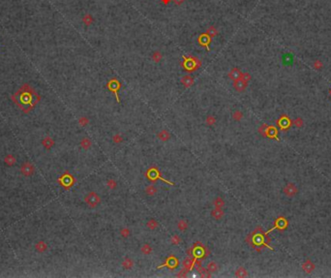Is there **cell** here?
<instances>
[{
	"label": "cell",
	"instance_id": "obj_39",
	"mask_svg": "<svg viewBox=\"0 0 331 278\" xmlns=\"http://www.w3.org/2000/svg\"><path fill=\"white\" fill-rule=\"evenodd\" d=\"M205 123L207 124L208 126H213L216 124V118H215L214 116H212V115H208L205 119Z\"/></svg>",
	"mask_w": 331,
	"mask_h": 278
},
{
	"label": "cell",
	"instance_id": "obj_11",
	"mask_svg": "<svg viewBox=\"0 0 331 278\" xmlns=\"http://www.w3.org/2000/svg\"><path fill=\"white\" fill-rule=\"evenodd\" d=\"M247 85H248V82H245L244 80H242L241 78L239 80H236L233 82V87H234L235 90L238 91V92H242V91L245 90Z\"/></svg>",
	"mask_w": 331,
	"mask_h": 278
},
{
	"label": "cell",
	"instance_id": "obj_50",
	"mask_svg": "<svg viewBox=\"0 0 331 278\" xmlns=\"http://www.w3.org/2000/svg\"><path fill=\"white\" fill-rule=\"evenodd\" d=\"M161 1L164 5H168V4H170V2L171 1V0H161Z\"/></svg>",
	"mask_w": 331,
	"mask_h": 278
},
{
	"label": "cell",
	"instance_id": "obj_49",
	"mask_svg": "<svg viewBox=\"0 0 331 278\" xmlns=\"http://www.w3.org/2000/svg\"><path fill=\"white\" fill-rule=\"evenodd\" d=\"M173 3L177 6H180L181 4L184 3V0H173Z\"/></svg>",
	"mask_w": 331,
	"mask_h": 278
},
{
	"label": "cell",
	"instance_id": "obj_48",
	"mask_svg": "<svg viewBox=\"0 0 331 278\" xmlns=\"http://www.w3.org/2000/svg\"><path fill=\"white\" fill-rule=\"evenodd\" d=\"M187 273H188V270L183 268V269H181V270H180V272L176 275V276L177 277H185L186 275H187Z\"/></svg>",
	"mask_w": 331,
	"mask_h": 278
},
{
	"label": "cell",
	"instance_id": "obj_2",
	"mask_svg": "<svg viewBox=\"0 0 331 278\" xmlns=\"http://www.w3.org/2000/svg\"><path fill=\"white\" fill-rule=\"evenodd\" d=\"M182 58L183 61L181 63V66L188 73H193L202 66V61L194 55H183Z\"/></svg>",
	"mask_w": 331,
	"mask_h": 278
},
{
	"label": "cell",
	"instance_id": "obj_36",
	"mask_svg": "<svg viewBox=\"0 0 331 278\" xmlns=\"http://www.w3.org/2000/svg\"><path fill=\"white\" fill-rule=\"evenodd\" d=\"M162 57H163V55H162V53H160V51H154L153 53V54H152V60L154 62H156V63H158V62H160L162 60Z\"/></svg>",
	"mask_w": 331,
	"mask_h": 278
},
{
	"label": "cell",
	"instance_id": "obj_19",
	"mask_svg": "<svg viewBox=\"0 0 331 278\" xmlns=\"http://www.w3.org/2000/svg\"><path fill=\"white\" fill-rule=\"evenodd\" d=\"M35 249H36L38 253H44L48 249V245H46V243L44 240H40V241H38L35 244Z\"/></svg>",
	"mask_w": 331,
	"mask_h": 278
},
{
	"label": "cell",
	"instance_id": "obj_40",
	"mask_svg": "<svg viewBox=\"0 0 331 278\" xmlns=\"http://www.w3.org/2000/svg\"><path fill=\"white\" fill-rule=\"evenodd\" d=\"M88 123H89V119L86 116H81L78 118V124H80V126L85 127Z\"/></svg>",
	"mask_w": 331,
	"mask_h": 278
},
{
	"label": "cell",
	"instance_id": "obj_9",
	"mask_svg": "<svg viewBox=\"0 0 331 278\" xmlns=\"http://www.w3.org/2000/svg\"><path fill=\"white\" fill-rule=\"evenodd\" d=\"M177 266H178V260H177L174 256H170V257L168 258L164 265L158 266V268H163V266H168V268L174 269V268H177Z\"/></svg>",
	"mask_w": 331,
	"mask_h": 278
},
{
	"label": "cell",
	"instance_id": "obj_42",
	"mask_svg": "<svg viewBox=\"0 0 331 278\" xmlns=\"http://www.w3.org/2000/svg\"><path fill=\"white\" fill-rule=\"evenodd\" d=\"M170 241H171V243H172L173 245H178L179 243L181 242V238H180V237L177 236V234H174V236H171Z\"/></svg>",
	"mask_w": 331,
	"mask_h": 278
},
{
	"label": "cell",
	"instance_id": "obj_37",
	"mask_svg": "<svg viewBox=\"0 0 331 278\" xmlns=\"http://www.w3.org/2000/svg\"><path fill=\"white\" fill-rule=\"evenodd\" d=\"M207 269L211 273H214V272H216L218 270V265L215 262H210L207 266Z\"/></svg>",
	"mask_w": 331,
	"mask_h": 278
},
{
	"label": "cell",
	"instance_id": "obj_45",
	"mask_svg": "<svg viewBox=\"0 0 331 278\" xmlns=\"http://www.w3.org/2000/svg\"><path fill=\"white\" fill-rule=\"evenodd\" d=\"M293 124H294L296 127H298V128H299V127H301L302 125H303V120H302L300 117H297L294 121H293Z\"/></svg>",
	"mask_w": 331,
	"mask_h": 278
},
{
	"label": "cell",
	"instance_id": "obj_23",
	"mask_svg": "<svg viewBox=\"0 0 331 278\" xmlns=\"http://www.w3.org/2000/svg\"><path fill=\"white\" fill-rule=\"evenodd\" d=\"M133 266H134V262L130 258H125L124 261L122 262V266H123L125 269H131L133 268Z\"/></svg>",
	"mask_w": 331,
	"mask_h": 278
},
{
	"label": "cell",
	"instance_id": "obj_35",
	"mask_svg": "<svg viewBox=\"0 0 331 278\" xmlns=\"http://www.w3.org/2000/svg\"><path fill=\"white\" fill-rule=\"evenodd\" d=\"M276 134H277V131H276V129L274 128V127H272V126L267 127L265 136H268V137H270V138H273V137H276Z\"/></svg>",
	"mask_w": 331,
	"mask_h": 278
},
{
	"label": "cell",
	"instance_id": "obj_8",
	"mask_svg": "<svg viewBox=\"0 0 331 278\" xmlns=\"http://www.w3.org/2000/svg\"><path fill=\"white\" fill-rule=\"evenodd\" d=\"M197 43L199 44V46L205 48L206 51H210V48H209V45L211 43V38L210 36L208 35L207 33H202L197 38Z\"/></svg>",
	"mask_w": 331,
	"mask_h": 278
},
{
	"label": "cell",
	"instance_id": "obj_6",
	"mask_svg": "<svg viewBox=\"0 0 331 278\" xmlns=\"http://www.w3.org/2000/svg\"><path fill=\"white\" fill-rule=\"evenodd\" d=\"M84 202L88 205L89 207L95 208L97 205L101 202V199L97 193L95 192H89L87 195L84 197Z\"/></svg>",
	"mask_w": 331,
	"mask_h": 278
},
{
	"label": "cell",
	"instance_id": "obj_21",
	"mask_svg": "<svg viewBox=\"0 0 331 278\" xmlns=\"http://www.w3.org/2000/svg\"><path fill=\"white\" fill-rule=\"evenodd\" d=\"M92 146V141L89 138H83L82 140L80 141V146L82 147L84 150L89 149Z\"/></svg>",
	"mask_w": 331,
	"mask_h": 278
},
{
	"label": "cell",
	"instance_id": "obj_33",
	"mask_svg": "<svg viewBox=\"0 0 331 278\" xmlns=\"http://www.w3.org/2000/svg\"><path fill=\"white\" fill-rule=\"evenodd\" d=\"M82 22L84 24L86 25V26H89V25H91L93 24V18L91 15H89V14H87L82 18Z\"/></svg>",
	"mask_w": 331,
	"mask_h": 278
},
{
	"label": "cell",
	"instance_id": "obj_30",
	"mask_svg": "<svg viewBox=\"0 0 331 278\" xmlns=\"http://www.w3.org/2000/svg\"><path fill=\"white\" fill-rule=\"evenodd\" d=\"M146 226H147V228H148V229H150V230H156V229L158 228L159 224H158V222H157L156 220L150 219L149 221H147Z\"/></svg>",
	"mask_w": 331,
	"mask_h": 278
},
{
	"label": "cell",
	"instance_id": "obj_15",
	"mask_svg": "<svg viewBox=\"0 0 331 278\" xmlns=\"http://www.w3.org/2000/svg\"><path fill=\"white\" fill-rule=\"evenodd\" d=\"M195 260H196V258H190V257H187L186 259L183 261V268L185 269H187V270H191L192 268H194V263H195Z\"/></svg>",
	"mask_w": 331,
	"mask_h": 278
},
{
	"label": "cell",
	"instance_id": "obj_18",
	"mask_svg": "<svg viewBox=\"0 0 331 278\" xmlns=\"http://www.w3.org/2000/svg\"><path fill=\"white\" fill-rule=\"evenodd\" d=\"M211 215L213 216V218H214V219L220 220V219H222V218H223L224 215H225V212H224V210L222 209V208L215 207V209L212 210Z\"/></svg>",
	"mask_w": 331,
	"mask_h": 278
},
{
	"label": "cell",
	"instance_id": "obj_28",
	"mask_svg": "<svg viewBox=\"0 0 331 278\" xmlns=\"http://www.w3.org/2000/svg\"><path fill=\"white\" fill-rule=\"evenodd\" d=\"M206 33L210 36V38H214V37H216L218 35V30L216 29V27L212 25V26L208 27V29L206 30Z\"/></svg>",
	"mask_w": 331,
	"mask_h": 278
},
{
	"label": "cell",
	"instance_id": "obj_44",
	"mask_svg": "<svg viewBox=\"0 0 331 278\" xmlns=\"http://www.w3.org/2000/svg\"><path fill=\"white\" fill-rule=\"evenodd\" d=\"M130 233H131V232H130V230L128 228H123V229H121V230H120L121 236L125 237V238L130 236Z\"/></svg>",
	"mask_w": 331,
	"mask_h": 278
},
{
	"label": "cell",
	"instance_id": "obj_3",
	"mask_svg": "<svg viewBox=\"0 0 331 278\" xmlns=\"http://www.w3.org/2000/svg\"><path fill=\"white\" fill-rule=\"evenodd\" d=\"M75 179L69 172H65L62 175L58 178V183L62 186L65 190H69L73 185L75 184Z\"/></svg>",
	"mask_w": 331,
	"mask_h": 278
},
{
	"label": "cell",
	"instance_id": "obj_17",
	"mask_svg": "<svg viewBox=\"0 0 331 278\" xmlns=\"http://www.w3.org/2000/svg\"><path fill=\"white\" fill-rule=\"evenodd\" d=\"M16 162H17V158L15 157L13 154H7V155L5 156L4 163H5L6 166L12 167V166H14V165L16 164Z\"/></svg>",
	"mask_w": 331,
	"mask_h": 278
},
{
	"label": "cell",
	"instance_id": "obj_1",
	"mask_svg": "<svg viewBox=\"0 0 331 278\" xmlns=\"http://www.w3.org/2000/svg\"><path fill=\"white\" fill-rule=\"evenodd\" d=\"M11 99L23 114H29L41 101V96L29 83H23L12 95Z\"/></svg>",
	"mask_w": 331,
	"mask_h": 278
},
{
	"label": "cell",
	"instance_id": "obj_20",
	"mask_svg": "<svg viewBox=\"0 0 331 278\" xmlns=\"http://www.w3.org/2000/svg\"><path fill=\"white\" fill-rule=\"evenodd\" d=\"M157 137H158L159 140H161L162 141H167L170 139V134L168 130H162V131L158 134Z\"/></svg>",
	"mask_w": 331,
	"mask_h": 278
},
{
	"label": "cell",
	"instance_id": "obj_46",
	"mask_svg": "<svg viewBox=\"0 0 331 278\" xmlns=\"http://www.w3.org/2000/svg\"><path fill=\"white\" fill-rule=\"evenodd\" d=\"M241 79L244 80L247 82H249L250 80H251V75H250L249 73H243L242 74V77H241Z\"/></svg>",
	"mask_w": 331,
	"mask_h": 278
},
{
	"label": "cell",
	"instance_id": "obj_10",
	"mask_svg": "<svg viewBox=\"0 0 331 278\" xmlns=\"http://www.w3.org/2000/svg\"><path fill=\"white\" fill-rule=\"evenodd\" d=\"M298 190L293 183H287L284 187V193L287 197H293L297 194Z\"/></svg>",
	"mask_w": 331,
	"mask_h": 278
},
{
	"label": "cell",
	"instance_id": "obj_12",
	"mask_svg": "<svg viewBox=\"0 0 331 278\" xmlns=\"http://www.w3.org/2000/svg\"><path fill=\"white\" fill-rule=\"evenodd\" d=\"M242 72H241L238 68H233L231 69V72L229 73V78L231 79V80H239L241 77H242Z\"/></svg>",
	"mask_w": 331,
	"mask_h": 278
},
{
	"label": "cell",
	"instance_id": "obj_31",
	"mask_svg": "<svg viewBox=\"0 0 331 278\" xmlns=\"http://www.w3.org/2000/svg\"><path fill=\"white\" fill-rule=\"evenodd\" d=\"M177 228H178V230L181 231V232L186 231L188 228L187 221H185V220H180V221H178V223H177Z\"/></svg>",
	"mask_w": 331,
	"mask_h": 278
},
{
	"label": "cell",
	"instance_id": "obj_43",
	"mask_svg": "<svg viewBox=\"0 0 331 278\" xmlns=\"http://www.w3.org/2000/svg\"><path fill=\"white\" fill-rule=\"evenodd\" d=\"M112 141L115 144H120L123 141V138H122V136H120L119 134H116L112 137Z\"/></svg>",
	"mask_w": 331,
	"mask_h": 278
},
{
	"label": "cell",
	"instance_id": "obj_27",
	"mask_svg": "<svg viewBox=\"0 0 331 278\" xmlns=\"http://www.w3.org/2000/svg\"><path fill=\"white\" fill-rule=\"evenodd\" d=\"M157 191L158 190H157V188L154 185H149L145 189V193H146L147 196H154L157 193Z\"/></svg>",
	"mask_w": 331,
	"mask_h": 278
},
{
	"label": "cell",
	"instance_id": "obj_29",
	"mask_svg": "<svg viewBox=\"0 0 331 278\" xmlns=\"http://www.w3.org/2000/svg\"><path fill=\"white\" fill-rule=\"evenodd\" d=\"M279 124H280V126H281L283 129L287 128V127L289 126V118H287V116H283L280 120H279Z\"/></svg>",
	"mask_w": 331,
	"mask_h": 278
},
{
	"label": "cell",
	"instance_id": "obj_4",
	"mask_svg": "<svg viewBox=\"0 0 331 278\" xmlns=\"http://www.w3.org/2000/svg\"><path fill=\"white\" fill-rule=\"evenodd\" d=\"M145 175H146V177L149 179V180H151V181H155V180H157V179H161V180L166 182V183L170 184V185H174L173 182H170V181L167 180L166 178H163L162 176H161V175H160L159 170L157 169V168H155V167L150 168V169L146 172V173H145Z\"/></svg>",
	"mask_w": 331,
	"mask_h": 278
},
{
	"label": "cell",
	"instance_id": "obj_14",
	"mask_svg": "<svg viewBox=\"0 0 331 278\" xmlns=\"http://www.w3.org/2000/svg\"><path fill=\"white\" fill-rule=\"evenodd\" d=\"M302 269H303L306 273H311V272H313V270L315 269V265L313 263L312 261L307 260L305 261L303 265H302Z\"/></svg>",
	"mask_w": 331,
	"mask_h": 278
},
{
	"label": "cell",
	"instance_id": "obj_47",
	"mask_svg": "<svg viewBox=\"0 0 331 278\" xmlns=\"http://www.w3.org/2000/svg\"><path fill=\"white\" fill-rule=\"evenodd\" d=\"M314 68L316 69V70H319V69L322 68V62L319 61V60H316L314 62Z\"/></svg>",
	"mask_w": 331,
	"mask_h": 278
},
{
	"label": "cell",
	"instance_id": "obj_16",
	"mask_svg": "<svg viewBox=\"0 0 331 278\" xmlns=\"http://www.w3.org/2000/svg\"><path fill=\"white\" fill-rule=\"evenodd\" d=\"M181 83L186 88H189L194 85V79L189 75H186V76L181 78Z\"/></svg>",
	"mask_w": 331,
	"mask_h": 278
},
{
	"label": "cell",
	"instance_id": "obj_22",
	"mask_svg": "<svg viewBox=\"0 0 331 278\" xmlns=\"http://www.w3.org/2000/svg\"><path fill=\"white\" fill-rule=\"evenodd\" d=\"M197 271L202 277H210V275H211V272L209 271L207 268H203V266H199V268H197Z\"/></svg>",
	"mask_w": 331,
	"mask_h": 278
},
{
	"label": "cell",
	"instance_id": "obj_7",
	"mask_svg": "<svg viewBox=\"0 0 331 278\" xmlns=\"http://www.w3.org/2000/svg\"><path fill=\"white\" fill-rule=\"evenodd\" d=\"M20 173H21L22 175L26 176V177L32 176L35 173L34 165L30 163V162H24V163L20 166Z\"/></svg>",
	"mask_w": 331,
	"mask_h": 278
},
{
	"label": "cell",
	"instance_id": "obj_26",
	"mask_svg": "<svg viewBox=\"0 0 331 278\" xmlns=\"http://www.w3.org/2000/svg\"><path fill=\"white\" fill-rule=\"evenodd\" d=\"M141 252L144 255H149L151 254V252H152V247H151L149 244L145 243V244H143L141 247Z\"/></svg>",
	"mask_w": 331,
	"mask_h": 278
},
{
	"label": "cell",
	"instance_id": "obj_25",
	"mask_svg": "<svg viewBox=\"0 0 331 278\" xmlns=\"http://www.w3.org/2000/svg\"><path fill=\"white\" fill-rule=\"evenodd\" d=\"M283 61L285 65H290L293 62V57L290 53H286L283 56Z\"/></svg>",
	"mask_w": 331,
	"mask_h": 278
},
{
	"label": "cell",
	"instance_id": "obj_41",
	"mask_svg": "<svg viewBox=\"0 0 331 278\" xmlns=\"http://www.w3.org/2000/svg\"><path fill=\"white\" fill-rule=\"evenodd\" d=\"M107 186L109 187L110 190H113V189H115L116 186H117V183H116V181L114 180V179L110 178L107 181Z\"/></svg>",
	"mask_w": 331,
	"mask_h": 278
},
{
	"label": "cell",
	"instance_id": "obj_38",
	"mask_svg": "<svg viewBox=\"0 0 331 278\" xmlns=\"http://www.w3.org/2000/svg\"><path fill=\"white\" fill-rule=\"evenodd\" d=\"M232 118H233V119L235 120V121H240L241 119H242L243 118V114H242V112H240V111H235L233 114H232Z\"/></svg>",
	"mask_w": 331,
	"mask_h": 278
},
{
	"label": "cell",
	"instance_id": "obj_24",
	"mask_svg": "<svg viewBox=\"0 0 331 278\" xmlns=\"http://www.w3.org/2000/svg\"><path fill=\"white\" fill-rule=\"evenodd\" d=\"M235 276L240 277V278L247 277V276H248V272H247L246 268H242V266H241V268H237L236 270H235Z\"/></svg>",
	"mask_w": 331,
	"mask_h": 278
},
{
	"label": "cell",
	"instance_id": "obj_32",
	"mask_svg": "<svg viewBox=\"0 0 331 278\" xmlns=\"http://www.w3.org/2000/svg\"><path fill=\"white\" fill-rule=\"evenodd\" d=\"M213 205L215 207H218V208H223V207L225 205V202H224V200L222 198H220V197H218L213 201Z\"/></svg>",
	"mask_w": 331,
	"mask_h": 278
},
{
	"label": "cell",
	"instance_id": "obj_34",
	"mask_svg": "<svg viewBox=\"0 0 331 278\" xmlns=\"http://www.w3.org/2000/svg\"><path fill=\"white\" fill-rule=\"evenodd\" d=\"M287 227V221L284 218H279L277 221H276V226L275 228H279V229H285Z\"/></svg>",
	"mask_w": 331,
	"mask_h": 278
},
{
	"label": "cell",
	"instance_id": "obj_5",
	"mask_svg": "<svg viewBox=\"0 0 331 278\" xmlns=\"http://www.w3.org/2000/svg\"><path fill=\"white\" fill-rule=\"evenodd\" d=\"M107 88L115 95L116 102H117L118 104H120V98H119L118 91H119V89L121 88V82H119L117 79H111L109 82L107 83Z\"/></svg>",
	"mask_w": 331,
	"mask_h": 278
},
{
	"label": "cell",
	"instance_id": "obj_13",
	"mask_svg": "<svg viewBox=\"0 0 331 278\" xmlns=\"http://www.w3.org/2000/svg\"><path fill=\"white\" fill-rule=\"evenodd\" d=\"M54 140L52 138H51L49 136H46V138H44L42 140V146H44V148H46V150H49L52 146H54Z\"/></svg>",
	"mask_w": 331,
	"mask_h": 278
}]
</instances>
